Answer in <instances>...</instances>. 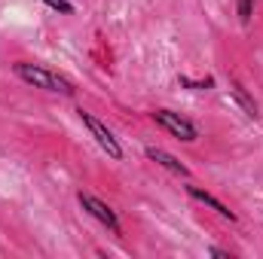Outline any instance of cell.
I'll use <instances>...</instances> for the list:
<instances>
[{
  "instance_id": "obj_8",
  "label": "cell",
  "mask_w": 263,
  "mask_h": 259,
  "mask_svg": "<svg viewBox=\"0 0 263 259\" xmlns=\"http://www.w3.org/2000/svg\"><path fill=\"white\" fill-rule=\"evenodd\" d=\"M178 85L181 89H190V92H208V89H214V76H205V79H190V76H178Z\"/></svg>"
},
{
  "instance_id": "obj_3",
  "label": "cell",
  "mask_w": 263,
  "mask_h": 259,
  "mask_svg": "<svg viewBox=\"0 0 263 259\" xmlns=\"http://www.w3.org/2000/svg\"><path fill=\"white\" fill-rule=\"evenodd\" d=\"M150 119L165 131V134H172L175 140H184V143L199 140V125L193 122V119H187V116L175 113V110H162V107H159V110H153V113H150Z\"/></svg>"
},
{
  "instance_id": "obj_5",
  "label": "cell",
  "mask_w": 263,
  "mask_h": 259,
  "mask_svg": "<svg viewBox=\"0 0 263 259\" xmlns=\"http://www.w3.org/2000/svg\"><path fill=\"white\" fill-rule=\"evenodd\" d=\"M144 156H147L150 162H156L159 168H165L168 174H175V177H190V168H187L181 159H175L172 153L159 149V146H144Z\"/></svg>"
},
{
  "instance_id": "obj_2",
  "label": "cell",
  "mask_w": 263,
  "mask_h": 259,
  "mask_svg": "<svg viewBox=\"0 0 263 259\" xmlns=\"http://www.w3.org/2000/svg\"><path fill=\"white\" fill-rule=\"evenodd\" d=\"M77 116H80V122L89 128V134L95 137V143H98V146L107 153V159H114V162H123V159H126V149H123V143L117 140V134L107 128L101 119H95V116H92L89 110H83V107L77 110Z\"/></svg>"
},
{
  "instance_id": "obj_11",
  "label": "cell",
  "mask_w": 263,
  "mask_h": 259,
  "mask_svg": "<svg viewBox=\"0 0 263 259\" xmlns=\"http://www.w3.org/2000/svg\"><path fill=\"white\" fill-rule=\"evenodd\" d=\"M205 253H208V256H230V259H233V253H230V250H223V247H208Z\"/></svg>"
},
{
  "instance_id": "obj_9",
  "label": "cell",
  "mask_w": 263,
  "mask_h": 259,
  "mask_svg": "<svg viewBox=\"0 0 263 259\" xmlns=\"http://www.w3.org/2000/svg\"><path fill=\"white\" fill-rule=\"evenodd\" d=\"M236 12H239L242 25H251V18H254V0H236Z\"/></svg>"
},
{
  "instance_id": "obj_4",
  "label": "cell",
  "mask_w": 263,
  "mask_h": 259,
  "mask_svg": "<svg viewBox=\"0 0 263 259\" xmlns=\"http://www.w3.org/2000/svg\"><path fill=\"white\" fill-rule=\"evenodd\" d=\"M77 201H80V207L92 217V220H98L110 235H123V223H120V213L107 204V201H101L98 195H92V192H77Z\"/></svg>"
},
{
  "instance_id": "obj_1",
  "label": "cell",
  "mask_w": 263,
  "mask_h": 259,
  "mask_svg": "<svg viewBox=\"0 0 263 259\" xmlns=\"http://www.w3.org/2000/svg\"><path fill=\"white\" fill-rule=\"evenodd\" d=\"M12 73L31 85V89H43V92H52V95H65V98H73L77 95V85L67 79L65 73L59 70H49L43 64H31V61H15L12 64Z\"/></svg>"
},
{
  "instance_id": "obj_7",
  "label": "cell",
  "mask_w": 263,
  "mask_h": 259,
  "mask_svg": "<svg viewBox=\"0 0 263 259\" xmlns=\"http://www.w3.org/2000/svg\"><path fill=\"white\" fill-rule=\"evenodd\" d=\"M230 95H233V101H236V104L245 110V116H251V119H257V116H260V107H257V101L251 98V92H248L242 82H236V79H233V82H230Z\"/></svg>"
},
{
  "instance_id": "obj_10",
  "label": "cell",
  "mask_w": 263,
  "mask_h": 259,
  "mask_svg": "<svg viewBox=\"0 0 263 259\" xmlns=\"http://www.w3.org/2000/svg\"><path fill=\"white\" fill-rule=\"evenodd\" d=\"M43 6L52 9V12H62V15H73L77 12V6L70 0H43Z\"/></svg>"
},
{
  "instance_id": "obj_6",
  "label": "cell",
  "mask_w": 263,
  "mask_h": 259,
  "mask_svg": "<svg viewBox=\"0 0 263 259\" xmlns=\"http://www.w3.org/2000/svg\"><path fill=\"white\" fill-rule=\"evenodd\" d=\"M187 195H190L193 201H199V204H205L208 210H214L217 217L230 220V223H236V220H239V217H236V213H233V210H230V207H227L220 198H217V195H211L208 189H202V186H193V183H190V186H187Z\"/></svg>"
}]
</instances>
